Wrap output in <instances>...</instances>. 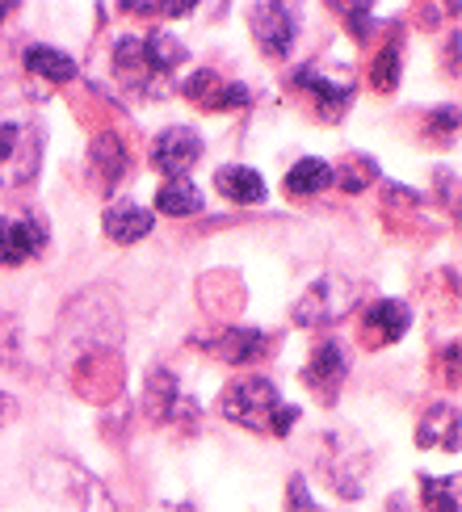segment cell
<instances>
[{"label": "cell", "mask_w": 462, "mask_h": 512, "mask_svg": "<svg viewBox=\"0 0 462 512\" xmlns=\"http://www.w3.org/2000/svg\"><path fill=\"white\" fill-rule=\"evenodd\" d=\"M13 416H17V403H13L5 391H0V429H5V424H9Z\"/></svg>", "instance_id": "cell-28"}, {"label": "cell", "mask_w": 462, "mask_h": 512, "mask_svg": "<svg viewBox=\"0 0 462 512\" xmlns=\"http://www.w3.org/2000/svg\"><path fill=\"white\" fill-rule=\"evenodd\" d=\"M223 416L240 429H252V433H269L273 429V416H278L282 399H278V387L261 374H244L236 378L231 387L223 391Z\"/></svg>", "instance_id": "cell-1"}, {"label": "cell", "mask_w": 462, "mask_h": 512, "mask_svg": "<svg viewBox=\"0 0 462 512\" xmlns=\"http://www.w3.org/2000/svg\"><path fill=\"white\" fill-rule=\"evenodd\" d=\"M412 324V311L399 303V298H378V303L366 311V328L378 332L383 340H399Z\"/></svg>", "instance_id": "cell-16"}, {"label": "cell", "mask_w": 462, "mask_h": 512, "mask_svg": "<svg viewBox=\"0 0 462 512\" xmlns=\"http://www.w3.org/2000/svg\"><path fill=\"white\" fill-rule=\"evenodd\" d=\"M93 164H97V173H101L105 185L122 181V177H126V147H122L114 135H101V139L93 143Z\"/></svg>", "instance_id": "cell-20"}, {"label": "cell", "mask_w": 462, "mask_h": 512, "mask_svg": "<svg viewBox=\"0 0 462 512\" xmlns=\"http://www.w3.org/2000/svg\"><path fill=\"white\" fill-rule=\"evenodd\" d=\"M156 210H160V215H168V219H189V215H198V210H202V189L189 181V177L164 181L160 194H156Z\"/></svg>", "instance_id": "cell-14"}, {"label": "cell", "mask_w": 462, "mask_h": 512, "mask_svg": "<svg viewBox=\"0 0 462 512\" xmlns=\"http://www.w3.org/2000/svg\"><path fill=\"white\" fill-rule=\"evenodd\" d=\"M252 38H257L261 55L286 59L294 38H299V13L290 5H257L252 9Z\"/></svg>", "instance_id": "cell-3"}, {"label": "cell", "mask_w": 462, "mask_h": 512, "mask_svg": "<svg viewBox=\"0 0 462 512\" xmlns=\"http://www.w3.org/2000/svg\"><path fill=\"white\" fill-rule=\"evenodd\" d=\"M202 160V135L189 131V126H168L152 143V168L173 181V177H189V168Z\"/></svg>", "instance_id": "cell-4"}, {"label": "cell", "mask_w": 462, "mask_h": 512, "mask_svg": "<svg viewBox=\"0 0 462 512\" xmlns=\"http://www.w3.org/2000/svg\"><path fill=\"white\" fill-rule=\"evenodd\" d=\"M219 89H223V80H219L215 72H210V68H202V72H194V76H189V80L181 84V93H185V97H194L198 105H206V110H210V105H215V97H219Z\"/></svg>", "instance_id": "cell-21"}, {"label": "cell", "mask_w": 462, "mask_h": 512, "mask_svg": "<svg viewBox=\"0 0 462 512\" xmlns=\"http://www.w3.org/2000/svg\"><path fill=\"white\" fill-rule=\"evenodd\" d=\"M332 181L341 185V189H353V194H357V189H366L374 181V168H370V160H353V168L345 164L341 173H332Z\"/></svg>", "instance_id": "cell-24"}, {"label": "cell", "mask_w": 462, "mask_h": 512, "mask_svg": "<svg viewBox=\"0 0 462 512\" xmlns=\"http://www.w3.org/2000/svg\"><path fill=\"white\" fill-rule=\"evenodd\" d=\"M332 173H336V168L328 160L307 156V160H299L286 173V189H290L294 198H315V194H324V189L332 185Z\"/></svg>", "instance_id": "cell-15"}, {"label": "cell", "mask_w": 462, "mask_h": 512, "mask_svg": "<svg viewBox=\"0 0 462 512\" xmlns=\"http://www.w3.org/2000/svg\"><path fill=\"white\" fill-rule=\"evenodd\" d=\"M357 307V290L345 282V277H320L294 307V319L303 328H332Z\"/></svg>", "instance_id": "cell-2"}, {"label": "cell", "mask_w": 462, "mask_h": 512, "mask_svg": "<svg viewBox=\"0 0 462 512\" xmlns=\"http://www.w3.org/2000/svg\"><path fill=\"white\" fill-rule=\"evenodd\" d=\"M26 68L34 72V76H42V80H51V84H68V80H76V63H72V55H63V51H55V47H26Z\"/></svg>", "instance_id": "cell-17"}, {"label": "cell", "mask_w": 462, "mask_h": 512, "mask_svg": "<svg viewBox=\"0 0 462 512\" xmlns=\"http://www.w3.org/2000/svg\"><path fill=\"white\" fill-rule=\"evenodd\" d=\"M349 378V361H345V349L336 345V340H328V345H320L311 353V366L303 370V382L307 387H315L328 403L341 395V382Z\"/></svg>", "instance_id": "cell-8"}, {"label": "cell", "mask_w": 462, "mask_h": 512, "mask_svg": "<svg viewBox=\"0 0 462 512\" xmlns=\"http://www.w3.org/2000/svg\"><path fill=\"white\" fill-rule=\"evenodd\" d=\"M244 105H252V89H244V84H223L210 110H244Z\"/></svg>", "instance_id": "cell-25"}, {"label": "cell", "mask_w": 462, "mask_h": 512, "mask_svg": "<svg viewBox=\"0 0 462 512\" xmlns=\"http://www.w3.org/2000/svg\"><path fill=\"white\" fill-rule=\"evenodd\" d=\"M101 227H105V236H110L114 244H139V240L152 236L156 215L147 206H139V202H114V206H105Z\"/></svg>", "instance_id": "cell-7"}, {"label": "cell", "mask_w": 462, "mask_h": 512, "mask_svg": "<svg viewBox=\"0 0 462 512\" xmlns=\"http://www.w3.org/2000/svg\"><path fill=\"white\" fill-rule=\"evenodd\" d=\"M215 189H219V198L236 202V206H261V202H265V181H261V173H252V168H244V164H223V168H215Z\"/></svg>", "instance_id": "cell-10"}, {"label": "cell", "mask_w": 462, "mask_h": 512, "mask_svg": "<svg viewBox=\"0 0 462 512\" xmlns=\"http://www.w3.org/2000/svg\"><path fill=\"white\" fill-rule=\"evenodd\" d=\"M349 17H353V26H357L353 34H357V38H366V34H370V9H366V5H353Z\"/></svg>", "instance_id": "cell-27"}, {"label": "cell", "mask_w": 462, "mask_h": 512, "mask_svg": "<svg viewBox=\"0 0 462 512\" xmlns=\"http://www.w3.org/2000/svg\"><path fill=\"white\" fill-rule=\"evenodd\" d=\"M416 445H420V450H429V445H441V450L458 454V408H454V403H437V408H433L425 420H420Z\"/></svg>", "instance_id": "cell-12"}, {"label": "cell", "mask_w": 462, "mask_h": 512, "mask_svg": "<svg viewBox=\"0 0 462 512\" xmlns=\"http://www.w3.org/2000/svg\"><path fill=\"white\" fill-rule=\"evenodd\" d=\"M9 13H13V5H0V21H5Z\"/></svg>", "instance_id": "cell-29"}, {"label": "cell", "mask_w": 462, "mask_h": 512, "mask_svg": "<svg viewBox=\"0 0 462 512\" xmlns=\"http://www.w3.org/2000/svg\"><path fill=\"white\" fill-rule=\"evenodd\" d=\"M143 408H147V416H152L156 424L173 420V412L181 408V387H177L173 370H152V374H147V387H143Z\"/></svg>", "instance_id": "cell-13"}, {"label": "cell", "mask_w": 462, "mask_h": 512, "mask_svg": "<svg viewBox=\"0 0 462 512\" xmlns=\"http://www.w3.org/2000/svg\"><path fill=\"white\" fill-rule=\"evenodd\" d=\"M429 512H458V479H425Z\"/></svg>", "instance_id": "cell-22"}, {"label": "cell", "mask_w": 462, "mask_h": 512, "mask_svg": "<svg viewBox=\"0 0 462 512\" xmlns=\"http://www.w3.org/2000/svg\"><path fill=\"white\" fill-rule=\"evenodd\" d=\"M290 512H320L307 500V483L303 479H290Z\"/></svg>", "instance_id": "cell-26"}, {"label": "cell", "mask_w": 462, "mask_h": 512, "mask_svg": "<svg viewBox=\"0 0 462 512\" xmlns=\"http://www.w3.org/2000/svg\"><path fill=\"white\" fill-rule=\"evenodd\" d=\"M47 248V231L34 219H0V265H26Z\"/></svg>", "instance_id": "cell-6"}, {"label": "cell", "mask_w": 462, "mask_h": 512, "mask_svg": "<svg viewBox=\"0 0 462 512\" xmlns=\"http://www.w3.org/2000/svg\"><path fill=\"white\" fill-rule=\"evenodd\" d=\"M114 72L122 76L126 89H139V93H164L160 76L147 68V55H143V38H122L114 47Z\"/></svg>", "instance_id": "cell-9"}, {"label": "cell", "mask_w": 462, "mask_h": 512, "mask_svg": "<svg viewBox=\"0 0 462 512\" xmlns=\"http://www.w3.org/2000/svg\"><path fill=\"white\" fill-rule=\"evenodd\" d=\"M374 89H383V93H391L395 84H399V47L391 42V47H383L378 51V59H374Z\"/></svg>", "instance_id": "cell-23"}, {"label": "cell", "mask_w": 462, "mask_h": 512, "mask_svg": "<svg viewBox=\"0 0 462 512\" xmlns=\"http://www.w3.org/2000/svg\"><path fill=\"white\" fill-rule=\"evenodd\" d=\"M215 349H219V357H227V361H236V366H244V361H257V357L265 353V336H261V332H252V328H236V332H227Z\"/></svg>", "instance_id": "cell-19"}, {"label": "cell", "mask_w": 462, "mask_h": 512, "mask_svg": "<svg viewBox=\"0 0 462 512\" xmlns=\"http://www.w3.org/2000/svg\"><path fill=\"white\" fill-rule=\"evenodd\" d=\"M0 160L13 164L17 185L34 181L38 160H42V131L34 122H5L0 126Z\"/></svg>", "instance_id": "cell-5"}, {"label": "cell", "mask_w": 462, "mask_h": 512, "mask_svg": "<svg viewBox=\"0 0 462 512\" xmlns=\"http://www.w3.org/2000/svg\"><path fill=\"white\" fill-rule=\"evenodd\" d=\"M294 80H299L303 89H311L315 105H320V114H324L328 122H336V118H341V114L349 110V101H353V84H345V80H328V76L311 72V68H303Z\"/></svg>", "instance_id": "cell-11"}, {"label": "cell", "mask_w": 462, "mask_h": 512, "mask_svg": "<svg viewBox=\"0 0 462 512\" xmlns=\"http://www.w3.org/2000/svg\"><path fill=\"white\" fill-rule=\"evenodd\" d=\"M143 55H147V68H152L160 80L177 68V63H185V47L181 38H173L168 30H152L143 38Z\"/></svg>", "instance_id": "cell-18"}]
</instances>
